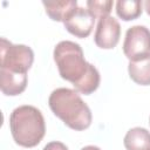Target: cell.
Segmentation results:
<instances>
[{
  "instance_id": "cell-3",
  "label": "cell",
  "mask_w": 150,
  "mask_h": 150,
  "mask_svg": "<svg viewBox=\"0 0 150 150\" xmlns=\"http://www.w3.org/2000/svg\"><path fill=\"white\" fill-rule=\"evenodd\" d=\"M9 129L18 145L34 148L42 141L46 132L43 115L33 105H20L9 116Z\"/></svg>"
},
{
  "instance_id": "cell-4",
  "label": "cell",
  "mask_w": 150,
  "mask_h": 150,
  "mask_svg": "<svg viewBox=\"0 0 150 150\" xmlns=\"http://www.w3.org/2000/svg\"><path fill=\"white\" fill-rule=\"evenodd\" d=\"M0 69L15 73L27 74L34 61V53L26 45H13L7 39L1 38Z\"/></svg>"
},
{
  "instance_id": "cell-8",
  "label": "cell",
  "mask_w": 150,
  "mask_h": 150,
  "mask_svg": "<svg viewBox=\"0 0 150 150\" xmlns=\"http://www.w3.org/2000/svg\"><path fill=\"white\" fill-rule=\"evenodd\" d=\"M27 74H15L0 69V88L7 96H16L27 87Z\"/></svg>"
},
{
  "instance_id": "cell-1",
  "label": "cell",
  "mask_w": 150,
  "mask_h": 150,
  "mask_svg": "<svg viewBox=\"0 0 150 150\" xmlns=\"http://www.w3.org/2000/svg\"><path fill=\"white\" fill-rule=\"evenodd\" d=\"M54 61L60 76L70 82L76 91L90 95L100 86V73L86 61L83 50L79 43L73 41H60L54 48Z\"/></svg>"
},
{
  "instance_id": "cell-16",
  "label": "cell",
  "mask_w": 150,
  "mask_h": 150,
  "mask_svg": "<svg viewBox=\"0 0 150 150\" xmlns=\"http://www.w3.org/2000/svg\"><path fill=\"white\" fill-rule=\"evenodd\" d=\"M81 150H101L98 146H95V145H87L84 148H82Z\"/></svg>"
},
{
  "instance_id": "cell-17",
  "label": "cell",
  "mask_w": 150,
  "mask_h": 150,
  "mask_svg": "<svg viewBox=\"0 0 150 150\" xmlns=\"http://www.w3.org/2000/svg\"><path fill=\"white\" fill-rule=\"evenodd\" d=\"M149 123H150V118H149Z\"/></svg>"
},
{
  "instance_id": "cell-7",
  "label": "cell",
  "mask_w": 150,
  "mask_h": 150,
  "mask_svg": "<svg viewBox=\"0 0 150 150\" xmlns=\"http://www.w3.org/2000/svg\"><path fill=\"white\" fill-rule=\"evenodd\" d=\"M120 36L121 26L114 16L107 15L98 19L94 35V41L97 47L102 49H111L118 43Z\"/></svg>"
},
{
  "instance_id": "cell-9",
  "label": "cell",
  "mask_w": 150,
  "mask_h": 150,
  "mask_svg": "<svg viewBox=\"0 0 150 150\" xmlns=\"http://www.w3.org/2000/svg\"><path fill=\"white\" fill-rule=\"evenodd\" d=\"M123 144L127 150H149L150 131L141 127L132 128L125 134Z\"/></svg>"
},
{
  "instance_id": "cell-2",
  "label": "cell",
  "mask_w": 150,
  "mask_h": 150,
  "mask_svg": "<svg viewBox=\"0 0 150 150\" xmlns=\"http://www.w3.org/2000/svg\"><path fill=\"white\" fill-rule=\"evenodd\" d=\"M48 104L53 114L73 130L82 131L91 124V111L76 90L57 88L52 91Z\"/></svg>"
},
{
  "instance_id": "cell-5",
  "label": "cell",
  "mask_w": 150,
  "mask_h": 150,
  "mask_svg": "<svg viewBox=\"0 0 150 150\" xmlns=\"http://www.w3.org/2000/svg\"><path fill=\"white\" fill-rule=\"evenodd\" d=\"M123 53L129 62H138L150 57V30L145 26L130 27L123 41Z\"/></svg>"
},
{
  "instance_id": "cell-10",
  "label": "cell",
  "mask_w": 150,
  "mask_h": 150,
  "mask_svg": "<svg viewBox=\"0 0 150 150\" xmlns=\"http://www.w3.org/2000/svg\"><path fill=\"white\" fill-rule=\"evenodd\" d=\"M47 15L54 20L63 22L66 16L77 7L76 0H63V1H42Z\"/></svg>"
},
{
  "instance_id": "cell-13",
  "label": "cell",
  "mask_w": 150,
  "mask_h": 150,
  "mask_svg": "<svg viewBox=\"0 0 150 150\" xmlns=\"http://www.w3.org/2000/svg\"><path fill=\"white\" fill-rule=\"evenodd\" d=\"M114 2L112 1H98V0H89L87 1V8L90 11V13L95 18H103L107 15H110L111 8H112Z\"/></svg>"
},
{
  "instance_id": "cell-14",
  "label": "cell",
  "mask_w": 150,
  "mask_h": 150,
  "mask_svg": "<svg viewBox=\"0 0 150 150\" xmlns=\"http://www.w3.org/2000/svg\"><path fill=\"white\" fill-rule=\"evenodd\" d=\"M42 150H68V148H67L66 144H63L62 142L53 141V142L47 143Z\"/></svg>"
},
{
  "instance_id": "cell-6",
  "label": "cell",
  "mask_w": 150,
  "mask_h": 150,
  "mask_svg": "<svg viewBox=\"0 0 150 150\" xmlns=\"http://www.w3.org/2000/svg\"><path fill=\"white\" fill-rule=\"evenodd\" d=\"M95 16L88 8L75 7L64 19V28L76 38L84 39L89 36L94 28Z\"/></svg>"
},
{
  "instance_id": "cell-18",
  "label": "cell",
  "mask_w": 150,
  "mask_h": 150,
  "mask_svg": "<svg viewBox=\"0 0 150 150\" xmlns=\"http://www.w3.org/2000/svg\"><path fill=\"white\" fill-rule=\"evenodd\" d=\"M149 150H150V149H149Z\"/></svg>"
},
{
  "instance_id": "cell-12",
  "label": "cell",
  "mask_w": 150,
  "mask_h": 150,
  "mask_svg": "<svg viewBox=\"0 0 150 150\" xmlns=\"http://www.w3.org/2000/svg\"><path fill=\"white\" fill-rule=\"evenodd\" d=\"M142 6L143 2L139 0H120L116 2V13L124 21L135 20L142 14Z\"/></svg>"
},
{
  "instance_id": "cell-15",
  "label": "cell",
  "mask_w": 150,
  "mask_h": 150,
  "mask_svg": "<svg viewBox=\"0 0 150 150\" xmlns=\"http://www.w3.org/2000/svg\"><path fill=\"white\" fill-rule=\"evenodd\" d=\"M143 5H144V8H145V11H146L148 15H150V0L144 1V2H143Z\"/></svg>"
},
{
  "instance_id": "cell-11",
  "label": "cell",
  "mask_w": 150,
  "mask_h": 150,
  "mask_svg": "<svg viewBox=\"0 0 150 150\" xmlns=\"http://www.w3.org/2000/svg\"><path fill=\"white\" fill-rule=\"evenodd\" d=\"M128 73L135 83L150 86V57L138 62H129Z\"/></svg>"
}]
</instances>
